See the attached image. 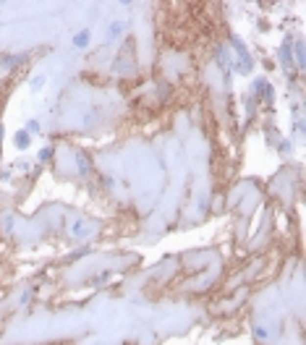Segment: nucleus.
<instances>
[{
	"instance_id": "1",
	"label": "nucleus",
	"mask_w": 306,
	"mask_h": 345,
	"mask_svg": "<svg viewBox=\"0 0 306 345\" xmlns=\"http://www.w3.org/2000/svg\"><path fill=\"white\" fill-rule=\"evenodd\" d=\"M13 144H16L19 149H29V144H32V139H29L26 131H19L16 136H13Z\"/></svg>"
},
{
	"instance_id": "2",
	"label": "nucleus",
	"mask_w": 306,
	"mask_h": 345,
	"mask_svg": "<svg viewBox=\"0 0 306 345\" xmlns=\"http://www.w3.org/2000/svg\"><path fill=\"white\" fill-rule=\"evenodd\" d=\"M89 37H92V34L87 32V29H84L81 34H76V37H73V45H76V47H84V45L89 42Z\"/></svg>"
},
{
	"instance_id": "3",
	"label": "nucleus",
	"mask_w": 306,
	"mask_h": 345,
	"mask_svg": "<svg viewBox=\"0 0 306 345\" xmlns=\"http://www.w3.org/2000/svg\"><path fill=\"white\" fill-rule=\"evenodd\" d=\"M123 32V24H120V21H113L110 24V34H108V40H116V37Z\"/></svg>"
},
{
	"instance_id": "4",
	"label": "nucleus",
	"mask_w": 306,
	"mask_h": 345,
	"mask_svg": "<svg viewBox=\"0 0 306 345\" xmlns=\"http://www.w3.org/2000/svg\"><path fill=\"white\" fill-rule=\"evenodd\" d=\"M40 131H42L40 120H29V123H26V134H40Z\"/></svg>"
},
{
	"instance_id": "5",
	"label": "nucleus",
	"mask_w": 306,
	"mask_h": 345,
	"mask_svg": "<svg viewBox=\"0 0 306 345\" xmlns=\"http://www.w3.org/2000/svg\"><path fill=\"white\" fill-rule=\"evenodd\" d=\"M45 81H47L45 76H37V79H32V84H29V87H32V89L37 92V89H42V87H45Z\"/></svg>"
},
{
	"instance_id": "6",
	"label": "nucleus",
	"mask_w": 306,
	"mask_h": 345,
	"mask_svg": "<svg viewBox=\"0 0 306 345\" xmlns=\"http://www.w3.org/2000/svg\"><path fill=\"white\" fill-rule=\"evenodd\" d=\"M50 155H52L50 149H42V152H40V160H50Z\"/></svg>"
},
{
	"instance_id": "7",
	"label": "nucleus",
	"mask_w": 306,
	"mask_h": 345,
	"mask_svg": "<svg viewBox=\"0 0 306 345\" xmlns=\"http://www.w3.org/2000/svg\"><path fill=\"white\" fill-rule=\"evenodd\" d=\"M73 233H84V225H81V222H73Z\"/></svg>"
}]
</instances>
